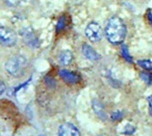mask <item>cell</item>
I'll use <instances>...</instances> for the list:
<instances>
[{
    "mask_svg": "<svg viewBox=\"0 0 152 136\" xmlns=\"http://www.w3.org/2000/svg\"><path fill=\"white\" fill-rule=\"evenodd\" d=\"M105 35L111 44H121L126 36V27L124 21L118 16L111 17L106 24Z\"/></svg>",
    "mask_w": 152,
    "mask_h": 136,
    "instance_id": "6da1fadb",
    "label": "cell"
},
{
    "mask_svg": "<svg viewBox=\"0 0 152 136\" xmlns=\"http://www.w3.org/2000/svg\"><path fill=\"white\" fill-rule=\"evenodd\" d=\"M28 61L25 56L18 54L14 55L10 58L5 62V70L12 77H20L23 74L26 67H27Z\"/></svg>",
    "mask_w": 152,
    "mask_h": 136,
    "instance_id": "7a4b0ae2",
    "label": "cell"
},
{
    "mask_svg": "<svg viewBox=\"0 0 152 136\" xmlns=\"http://www.w3.org/2000/svg\"><path fill=\"white\" fill-rule=\"evenodd\" d=\"M17 43V35L12 29L0 27V45L11 47Z\"/></svg>",
    "mask_w": 152,
    "mask_h": 136,
    "instance_id": "3957f363",
    "label": "cell"
},
{
    "mask_svg": "<svg viewBox=\"0 0 152 136\" xmlns=\"http://www.w3.org/2000/svg\"><path fill=\"white\" fill-rule=\"evenodd\" d=\"M102 29L96 22L89 23L86 28V36L93 43H97L102 38Z\"/></svg>",
    "mask_w": 152,
    "mask_h": 136,
    "instance_id": "277c9868",
    "label": "cell"
},
{
    "mask_svg": "<svg viewBox=\"0 0 152 136\" xmlns=\"http://www.w3.org/2000/svg\"><path fill=\"white\" fill-rule=\"evenodd\" d=\"M20 34H21L23 41L27 45V46H28L30 48H36L39 45V41L37 38L35 33L33 32V30L31 29L25 28L21 30Z\"/></svg>",
    "mask_w": 152,
    "mask_h": 136,
    "instance_id": "5b68a950",
    "label": "cell"
},
{
    "mask_svg": "<svg viewBox=\"0 0 152 136\" xmlns=\"http://www.w3.org/2000/svg\"><path fill=\"white\" fill-rule=\"evenodd\" d=\"M58 136H81L78 128L72 123H64L58 128Z\"/></svg>",
    "mask_w": 152,
    "mask_h": 136,
    "instance_id": "8992f818",
    "label": "cell"
},
{
    "mask_svg": "<svg viewBox=\"0 0 152 136\" xmlns=\"http://www.w3.org/2000/svg\"><path fill=\"white\" fill-rule=\"evenodd\" d=\"M59 76L68 84H77L80 80L79 75H77L75 72L67 70V69H60L59 70Z\"/></svg>",
    "mask_w": 152,
    "mask_h": 136,
    "instance_id": "52a82bcc",
    "label": "cell"
},
{
    "mask_svg": "<svg viewBox=\"0 0 152 136\" xmlns=\"http://www.w3.org/2000/svg\"><path fill=\"white\" fill-rule=\"evenodd\" d=\"M82 52L85 57L91 61H98L101 59V55L87 44H84L82 45Z\"/></svg>",
    "mask_w": 152,
    "mask_h": 136,
    "instance_id": "ba28073f",
    "label": "cell"
},
{
    "mask_svg": "<svg viewBox=\"0 0 152 136\" xmlns=\"http://www.w3.org/2000/svg\"><path fill=\"white\" fill-rule=\"evenodd\" d=\"M92 107L94 111V113L98 116V118L103 121H105L108 118V115L104 110L103 105L98 101V100H94L92 102Z\"/></svg>",
    "mask_w": 152,
    "mask_h": 136,
    "instance_id": "9c48e42d",
    "label": "cell"
},
{
    "mask_svg": "<svg viewBox=\"0 0 152 136\" xmlns=\"http://www.w3.org/2000/svg\"><path fill=\"white\" fill-rule=\"evenodd\" d=\"M59 62L63 65V66H66V65H69L71 61H72V59H73V54L69 50H64L62 52L60 53L59 54Z\"/></svg>",
    "mask_w": 152,
    "mask_h": 136,
    "instance_id": "30bf717a",
    "label": "cell"
},
{
    "mask_svg": "<svg viewBox=\"0 0 152 136\" xmlns=\"http://www.w3.org/2000/svg\"><path fill=\"white\" fill-rule=\"evenodd\" d=\"M140 77L142 79L144 83H146L149 86L152 85V73L147 72V71H142L140 73Z\"/></svg>",
    "mask_w": 152,
    "mask_h": 136,
    "instance_id": "8fae6325",
    "label": "cell"
},
{
    "mask_svg": "<svg viewBox=\"0 0 152 136\" xmlns=\"http://www.w3.org/2000/svg\"><path fill=\"white\" fill-rule=\"evenodd\" d=\"M121 54H122V56L124 57V59L126 61H128V62H133V58H132V56L130 55V53H129V50H128V47L126 46V45H122V47H121Z\"/></svg>",
    "mask_w": 152,
    "mask_h": 136,
    "instance_id": "7c38bea8",
    "label": "cell"
},
{
    "mask_svg": "<svg viewBox=\"0 0 152 136\" xmlns=\"http://www.w3.org/2000/svg\"><path fill=\"white\" fill-rule=\"evenodd\" d=\"M137 64L145 70H152V61L150 60H140L137 61Z\"/></svg>",
    "mask_w": 152,
    "mask_h": 136,
    "instance_id": "4fadbf2b",
    "label": "cell"
},
{
    "mask_svg": "<svg viewBox=\"0 0 152 136\" xmlns=\"http://www.w3.org/2000/svg\"><path fill=\"white\" fill-rule=\"evenodd\" d=\"M65 25H66V18H65L64 16H61V17L59 19L58 22H57V25H56V30H57L58 32H59V31H61V30H62V29H64Z\"/></svg>",
    "mask_w": 152,
    "mask_h": 136,
    "instance_id": "5bb4252c",
    "label": "cell"
},
{
    "mask_svg": "<svg viewBox=\"0 0 152 136\" xmlns=\"http://www.w3.org/2000/svg\"><path fill=\"white\" fill-rule=\"evenodd\" d=\"M123 118V112L121 110H117V111H114L111 113L110 115V118L113 120V121H118L120 119H122Z\"/></svg>",
    "mask_w": 152,
    "mask_h": 136,
    "instance_id": "9a60e30c",
    "label": "cell"
},
{
    "mask_svg": "<svg viewBox=\"0 0 152 136\" xmlns=\"http://www.w3.org/2000/svg\"><path fill=\"white\" fill-rule=\"evenodd\" d=\"M135 130H136V128L134 127V126H133L132 125H127L126 126V128H125V132H124V134L125 135H133L134 132H135Z\"/></svg>",
    "mask_w": 152,
    "mask_h": 136,
    "instance_id": "2e32d148",
    "label": "cell"
},
{
    "mask_svg": "<svg viewBox=\"0 0 152 136\" xmlns=\"http://www.w3.org/2000/svg\"><path fill=\"white\" fill-rule=\"evenodd\" d=\"M147 100H148V103H149V110H150V114H151V118H152V95H150V96L147 98Z\"/></svg>",
    "mask_w": 152,
    "mask_h": 136,
    "instance_id": "e0dca14e",
    "label": "cell"
},
{
    "mask_svg": "<svg viewBox=\"0 0 152 136\" xmlns=\"http://www.w3.org/2000/svg\"><path fill=\"white\" fill-rule=\"evenodd\" d=\"M5 89H6V86L4 85V83L3 81L0 80V95H2L4 93Z\"/></svg>",
    "mask_w": 152,
    "mask_h": 136,
    "instance_id": "ac0fdd59",
    "label": "cell"
},
{
    "mask_svg": "<svg viewBox=\"0 0 152 136\" xmlns=\"http://www.w3.org/2000/svg\"><path fill=\"white\" fill-rule=\"evenodd\" d=\"M147 18H148V20H149L150 24L152 26V12L151 11H148V12H147Z\"/></svg>",
    "mask_w": 152,
    "mask_h": 136,
    "instance_id": "d6986e66",
    "label": "cell"
}]
</instances>
